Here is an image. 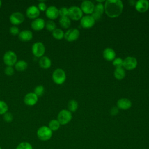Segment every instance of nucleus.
Returning <instances> with one entry per match:
<instances>
[{
    "label": "nucleus",
    "instance_id": "nucleus-18",
    "mask_svg": "<svg viewBox=\"0 0 149 149\" xmlns=\"http://www.w3.org/2000/svg\"><path fill=\"white\" fill-rule=\"evenodd\" d=\"M117 107L120 109H128L132 106V102L127 98H122L119 99L116 103Z\"/></svg>",
    "mask_w": 149,
    "mask_h": 149
},
{
    "label": "nucleus",
    "instance_id": "nucleus-34",
    "mask_svg": "<svg viewBox=\"0 0 149 149\" xmlns=\"http://www.w3.org/2000/svg\"><path fill=\"white\" fill-rule=\"evenodd\" d=\"M3 119L6 122L10 123L13 120V116L10 112H7L4 115H3Z\"/></svg>",
    "mask_w": 149,
    "mask_h": 149
},
{
    "label": "nucleus",
    "instance_id": "nucleus-36",
    "mask_svg": "<svg viewBox=\"0 0 149 149\" xmlns=\"http://www.w3.org/2000/svg\"><path fill=\"white\" fill-rule=\"evenodd\" d=\"M9 32L11 34H12L13 36H16V35H17V34L19 35V34L20 33V30H19V28L17 26H13L10 27Z\"/></svg>",
    "mask_w": 149,
    "mask_h": 149
},
{
    "label": "nucleus",
    "instance_id": "nucleus-5",
    "mask_svg": "<svg viewBox=\"0 0 149 149\" xmlns=\"http://www.w3.org/2000/svg\"><path fill=\"white\" fill-rule=\"evenodd\" d=\"M3 61L7 66H13L17 61V55L13 51H8L3 55Z\"/></svg>",
    "mask_w": 149,
    "mask_h": 149
},
{
    "label": "nucleus",
    "instance_id": "nucleus-39",
    "mask_svg": "<svg viewBox=\"0 0 149 149\" xmlns=\"http://www.w3.org/2000/svg\"><path fill=\"white\" fill-rule=\"evenodd\" d=\"M119 112V109L117 107H113L110 111V113L112 115H116Z\"/></svg>",
    "mask_w": 149,
    "mask_h": 149
},
{
    "label": "nucleus",
    "instance_id": "nucleus-12",
    "mask_svg": "<svg viewBox=\"0 0 149 149\" xmlns=\"http://www.w3.org/2000/svg\"><path fill=\"white\" fill-rule=\"evenodd\" d=\"M95 22L91 15H86L80 19V24L84 29H90L94 25Z\"/></svg>",
    "mask_w": 149,
    "mask_h": 149
},
{
    "label": "nucleus",
    "instance_id": "nucleus-17",
    "mask_svg": "<svg viewBox=\"0 0 149 149\" xmlns=\"http://www.w3.org/2000/svg\"><path fill=\"white\" fill-rule=\"evenodd\" d=\"M136 9L139 12H145L149 8V2L147 0H139L135 4Z\"/></svg>",
    "mask_w": 149,
    "mask_h": 149
},
{
    "label": "nucleus",
    "instance_id": "nucleus-27",
    "mask_svg": "<svg viewBox=\"0 0 149 149\" xmlns=\"http://www.w3.org/2000/svg\"><path fill=\"white\" fill-rule=\"evenodd\" d=\"M68 107L69 109V111L71 112H75L77 108H78V103L77 102L74 100H71L70 101H69V102H68Z\"/></svg>",
    "mask_w": 149,
    "mask_h": 149
},
{
    "label": "nucleus",
    "instance_id": "nucleus-32",
    "mask_svg": "<svg viewBox=\"0 0 149 149\" xmlns=\"http://www.w3.org/2000/svg\"><path fill=\"white\" fill-rule=\"evenodd\" d=\"M8 111V106L7 104L2 100H0V115H4Z\"/></svg>",
    "mask_w": 149,
    "mask_h": 149
},
{
    "label": "nucleus",
    "instance_id": "nucleus-24",
    "mask_svg": "<svg viewBox=\"0 0 149 149\" xmlns=\"http://www.w3.org/2000/svg\"><path fill=\"white\" fill-rule=\"evenodd\" d=\"M59 23L61 26L64 29L69 28L71 24L70 19L69 18L68 16L61 17L59 20Z\"/></svg>",
    "mask_w": 149,
    "mask_h": 149
},
{
    "label": "nucleus",
    "instance_id": "nucleus-21",
    "mask_svg": "<svg viewBox=\"0 0 149 149\" xmlns=\"http://www.w3.org/2000/svg\"><path fill=\"white\" fill-rule=\"evenodd\" d=\"M38 63L41 68L43 69H48L51 66V61L48 57L43 56L40 58Z\"/></svg>",
    "mask_w": 149,
    "mask_h": 149
},
{
    "label": "nucleus",
    "instance_id": "nucleus-2",
    "mask_svg": "<svg viewBox=\"0 0 149 149\" xmlns=\"http://www.w3.org/2000/svg\"><path fill=\"white\" fill-rule=\"evenodd\" d=\"M37 136L38 138L43 141H48L52 136V131L47 126H42L40 127L37 131Z\"/></svg>",
    "mask_w": 149,
    "mask_h": 149
},
{
    "label": "nucleus",
    "instance_id": "nucleus-41",
    "mask_svg": "<svg viewBox=\"0 0 149 149\" xmlns=\"http://www.w3.org/2000/svg\"><path fill=\"white\" fill-rule=\"evenodd\" d=\"M1 5H2V1L0 0V8L1 7Z\"/></svg>",
    "mask_w": 149,
    "mask_h": 149
},
{
    "label": "nucleus",
    "instance_id": "nucleus-11",
    "mask_svg": "<svg viewBox=\"0 0 149 149\" xmlns=\"http://www.w3.org/2000/svg\"><path fill=\"white\" fill-rule=\"evenodd\" d=\"M40 13V11L39 10L37 6L35 5H31L29 6L26 11V16L31 19H36L38 17Z\"/></svg>",
    "mask_w": 149,
    "mask_h": 149
},
{
    "label": "nucleus",
    "instance_id": "nucleus-7",
    "mask_svg": "<svg viewBox=\"0 0 149 149\" xmlns=\"http://www.w3.org/2000/svg\"><path fill=\"white\" fill-rule=\"evenodd\" d=\"M68 17L73 20H79L83 17V12L77 6H71L68 9Z\"/></svg>",
    "mask_w": 149,
    "mask_h": 149
},
{
    "label": "nucleus",
    "instance_id": "nucleus-28",
    "mask_svg": "<svg viewBox=\"0 0 149 149\" xmlns=\"http://www.w3.org/2000/svg\"><path fill=\"white\" fill-rule=\"evenodd\" d=\"M104 12V5L102 3H98L94 6L93 13H95L97 15L102 16Z\"/></svg>",
    "mask_w": 149,
    "mask_h": 149
},
{
    "label": "nucleus",
    "instance_id": "nucleus-29",
    "mask_svg": "<svg viewBox=\"0 0 149 149\" xmlns=\"http://www.w3.org/2000/svg\"><path fill=\"white\" fill-rule=\"evenodd\" d=\"M45 27L47 30L53 31L56 29V24L53 20H49L45 22Z\"/></svg>",
    "mask_w": 149,
    "mask_h": 149
},
{
    "label": "nucleus",
    "instance_id": "nucleus-31",
    "mask_svg": "<svg viewBox=\"0 0 149 149\" xmlns=\"http://www.w3.org/2000/svg\"><path fill=\"white\" fill-rule=\"evenodd\" d=\"M45 91V88L42 85H38L37 86L34 90V93L37 96V97H40L41 96L44 94Z\"/></svg>",
    "mask_w": 149,
    "mask_h": 149
},
{
    "label": "nucleus",
    "instance_id": "nucleus-40",
    "mask_svg": "<svg viewBox=\"0 0 149 149\" xmlns=\"http://www.w3.org/2000/svg\"><path fill=\"white\" fill-rule=\"evenodd\" d=\"M129 4L130 5H135V4H136V1H130L129 2Z\"/></svg>",
    "mask_w": 149,
    "mask_h": 149
},
{
    "label": "nucleus",
    "instance_id": "nucleus-30",
    "mask_svg": "<svg viewBox=\"0 0 149 149\" xmlns=\"http://www.w3.org/2000/svg\"><path fill=\"white\" fill-rule=\"evenodd\" d=\"M16 149H33L32 145L27 141L20 143L16 147Z\"/></svg>",
    "mask_w": 149,
    "mask_h": 149
},
{
    "label": "nucleus",
    "instance_id": "nucleus-14",
    "mask_svg": "<svg viewBox=\"0 0 149 149\" xmlns=\"http://www.w3.org/2000/svg\"><path fill=\"white\" fill-rule=\"evenodd\" d=\"M38 101V97L34 93V92H30L27 93L24 97V102L28 106H33Z\"/></svg>",
    "mask_w": 149,
    "mask_h": 149
},
{
    "label": "nucleus",
    "instance_id": "nucleus-38",
    "mask_svg": "<svg viewBox=\"0 0 149 149\" xmlns=\"http://www.w3.org/2000/svg\"><path fill=\"white\" fill-rule=\"evenodd\" d=\"M38 8L39 9L40 11H42V12H44V11H45L46 9H47V5L45 4V3L44 2V1H40L38 4Z\"/></svg>",
    "mask_w": 149,
    "mask_h": 149
},
{
    "label": "nucleus",
    "instance_id": "nucleus-6",
    "mask_svg": "<svg viewBox=\"0 0 149 149\" xmlns=\"http://www.w3.org/2000/svg\"><path fill=\"white\" fill-rule=\"evenodd\" d=\"M31 51L33 54L37 58L43 56L45 52V47L41 42H36L34 43L31 47Z\"/></svg>",
    "mask_w": 149,
    "mask_h": 149
},
{
    "label": "nucleus",
    "instance_id": "nucleus-25",
    "mask_svg": "<svg viewBox=\"0 0 149 149\" xmlns=\"http://www.w3.org/2000/svg\"><path fill=\"white\" fill-rule=\"evenodd\" d=\"M61 124L57 119H52L48 123V127L53 132L58 130L60 127Z\"/></svg>",
    "mask_w": 149,
    "mask_h": 149
},
{
    "label": "nucleus",
    "instance_id": "nucleus-19",
    "mask_svg": "<svg viewBox=\"0 0 149 149\" xmlns=\"http://www.w3.org/2000/svg\"><path fill=\"white\" fill-rule=\"evenodd\" d=\"M33 33L29 30H24L20 31L18 37L19 38L24 42L30 41L33 38Z\"/></svg>",
    "mask_w": 149,
    "mask_h": 149
},
{
    "label": "nucleus",
    "instance_id": "nucleus-42",
    "mask_svg": "<svg viewBox=\"0 0 149 149\" xmlns=\"http://www.w3.org/2000/svg\"><path fill=\"white\" fill-rule=\"evenodd\" d=\"M0 149H2V148H1V147L0 146Z\"/></svg>",
    "mask_w": 149,
    "mask_h": 149
},
{
    "label": "nucleus",
    "instance_id": "nucleus-1",
    "mask_svg": "<svg viewBox=\"0 0 149 149\" xmlns=\"http://www.w3.org/2000/svg\"><path fill=\"white\" fill-rule=\"evenodd\" d=\"M123 5L120 0H107L105 2L104 11L110 17H116L123 11Z\"/></svg>",
    "mask_w": 149,
    "mask_h": 149
},
{
    "label": "nucleus",
    "instance_id": "nucleus-9",
    "mask_svg": "<svg viewBox=\"0 0 149 149\" xmlns=\"http://www.w3.org/2000/svg\"><path fill=\"white\" fill-rule=\"evenodd\" d=\"M137 65V61L134 57L128 56L123 60V67L127 70H133L136 68Z\"/></svg>",
    "mask_w": 149,
    "mask_h": 149
},
{
    "label": "nucleus",
    "instance_id": "nucleus-23",
    "mask_svg": "<svg viewBox=\"0 0 149 149\" xmlns=\"http://www.w3.org/2000/svg\"><path fill=\"white\" fill-rule=\"evenodd\" d=\"M114 76L118 80H122L123 79L126 75V72L125 69L122 68H116V69L114 71Z\"/></svg>",
    "mask_w": 149,
    "mask_h": 149
},
{
    "label": "nucleus",
    "instance_id": "nucleus-4",
    "mask_svg": "<svg viewBox=\"0 0 149 149\" xmlns=\"http://www.w3.org/2000/svg\"><path fill=\"white\" fill-rule=\"evenodd\" d=\"M72 119L71 112L67 109L61 110L58 114L57 120L61 125H65L68 124Z\"/></svg>",
    "mask_w": 149,
    "mask_h": 149
},
{
    "label": "nucleus",
    "instance_id": "nucleus-15",
    "mask_svg": "<svg viewBox=\"0 0 149 149\" xmlns=\"http://www.w3.org/2000/svg\"><path fill=\"white\" fill-rule=\"evenodd\" d=\"M45 15L49 19L54 20L59 16V9L55 6H50L46 9Z\"/></svg>",
    "mask_w": 149,
    "mask_h": 149
},
{
    "label": "nucleus",
    "instance_id": "nucleus-13",
    "mask_svg": "<svg viewBox=\"0 0 149 149\" xmlns=\"http://www.w3.org/2000/svg\"><path fill=\"white\" fill-rule=\"evenodd\" d=\"M95 5L90 1H84L80 5V9L83 12L86 14H92L94 12Z\"/></svg>",
    "mask_w": 149,
    "mask_h": 149
},
{
    "label": "nucleus",
    "instance_id": "nucleus-37",
    "mask_svg": "<svg viewBox=\"0 0 149 149\" xmlns=\"http://www.w3.org/2000/svg\"><path fill=\"white\" fill-rule=\"evenodd\" d=\"M5 73L7 76H12L15 70L13 66H6L4 70Z\"/></svg>",
    "mask_w": 149,
    "mask_h": 149
},
{
    "label": "nucleus",
    "instance_id": "nucleus-20",
    "mask_svg": "<svg viewBox=\"0 0 149 149\" xmlns=\"http://www.w3.org/2000/svg\"><path fill=\"white\" fill-rule=\"evenodd\" d=\"M103 57L108 61H113L116 56L115 51L111 48H107L103 51Z\"/></svg>",
    "mask_w": 149,
    "mask_h": 149
},
{
    "label": "nucleus",
    "instance_id": "nucleus-10",
    "mask_svg": "<svg viewBox=\"0 0 149 149\" xmlns=\"http://www.w3.org/2000/svg\"><path fill=\"white\" fill-rule=\"evenodd\" d=\"M80 35L79 31L76 29H70L64 34V38L69 42L77 40Z\"/></svg>",
    "mask_w": 149,
    "mask_h": 149
},
{
    "label": "nucleus",
    "instance_id": "nucleus-16",
    "mask_svg": "<svg viewBox=\"0 0 149 149\" xmlns=\"http://www.w3.org/2000/svg\"><path fill=\"white\" fill-rule=\"evenodd\" d=\"M45 20L42 18L38 17L32 21L31 23V27L35 31H40L45 27Z\"/></svg>",
    "mask_w": 149,
    "mask_h": 149
},
{
    "label": "nucleus",
    "instance_id": "nucleus-26",
    "mask_svg": "<svg viewBox=\"0 0 149 149\" xmlns=\"http://www.w3.org/2000/svg\"><path fill=\"white\" fill-rule=\"evenodd\" d=\"M64 32L61 29L56 28L52 32V34L54 38L56 40H61L64 37Z\"/></svg>",
    "mask_w": 149,
    "mask_h": 149
},
{
    "label": "nucleus",
    "instance_id": "nucleus-8",
    "mask_svg": "<svg viewBox=\"0 0 149 149\" xmlns=\"http://www.w3.org/2000/svg\"><path fill=\"white\" fill-rule=\"evenodd\" d=\"M9 20L13 26L19 25L24 20V15L20 12H15L10 15Z\"/></svg>",
    "mask_w": 149,
    "mask_h": 149
},
{
    "label": "nucleus",
    "instance_id": "nucleus-22",
    "mask_svg": "<svg viewBox=\"0 0 149 149\" xmlns=\"http://www.w3.org/2000/svg\"><path fill=\"white\" fill-rule=\"evenodd\" d=\"M28 66V63L26 61L24 60L17 61L15 64V68L16 70L19 72H22L25 70Z\"/></svg>",
    "mask_w": 149,
    "mask_h": 149
},
{
    "label": "nucleus",
    "instance_id": "nucleus-3",
    "mask_svg": "<svg viewBox=\"0 0 149 149\" xmlns=\"http://www.w3.org/2000/svg\"><path fill=\"white\" fill-rule=\"evenodd\" d=\"M52 78L55 83L62 84L66 80V73L62 69L57 68L53 72Z\"/></svg>",
    "mask_w": 149,
    "mask_h": 149
},
{
    "label": "nucleus",
    "instance_id": "nucleus-33",
    "mask_svg": "<svg viewBox=\"0 0 149 149\" xmlns=\"http://www.w3.org/2000/svg\"><path fill=\"white\" fill-rule=\"evenodd\" d=\"M123 60L120 58H115L112 61V64L116 68L123 67Z\"/></svg>",
    "mask_w": 149,
    "mask_h": 149
},
{
    "label": "nucleus",
    "instance_id": "nucleus-35",
    "mask_svg": "<svg viewBox=\"0 0 149 149\" xmlns=\"http://www.w3.org/2000/svg\"><path fill=\"white\" fill-rule=\"evenodd\" d=\"M59 16L61 17L68 16V9L66 7H62L59 9Z\"/></svg>",
    "mask_w": 149,
    "mask_h": 149
}]
</instances>
